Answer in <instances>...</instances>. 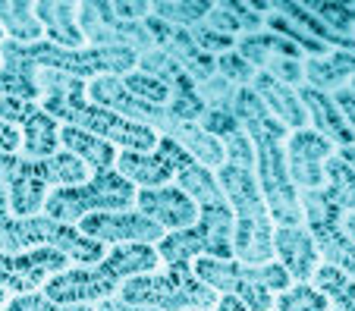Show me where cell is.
<instances>
[{"label":"cell","mask_w":355,"mask_h":311,"mask_svg":"<svg viewBox=\"0 0 355 311\" xmlns=\"http://www.w3.org/2000/svg\"><path fill=\"white\" fill-rule=\"evenodd\" d=\"M227 163L217 170V186L233 211V255L239 264L274 261V220L255 179V151L245 132L223 139Z\"/></svg>","instance_id":"1"},{"label":"cell","mask_w":355,"mask_h":311,"mask_svg":"<svg viewBox=\"0 0 355 311\" xmlns=\"http://www.w3.org/2000/svg\"><path fill=\"white\" fill-rule=\"evenodd\" d=\"M236 120L255 151V179L270 211V220L277 226H302V202L295 183L289 179L286 148H283L289 129L268 114V107L252 88L236 91Z\"/></svg>","instance_id":"2"},{"label":"cell","mask_w":355,"mask_h":311,"mask_svg":"<svg viewBox=\"0 0 355 311\" xmlns=\"http://www.w3.org/2000/svg\"><path fill=\"white\" fill-rule=\"evenodd\" d=\"M161 267L155 245L141 242H123L114 251L101 258L98 264H85V267H67L57 277H51L41 292L51 302L60 305H92V302H107L114 299V292H120V286L129 277L139 274H155Z\"/></svg>","instance_id":"3"},{"label":"cell","mask_w":355,"mask_h":311,"mask_svg":"<svg viewBox=\"0 0 355 311\" xmlns=\"http://www.w3.org/2000/svg\"><path fill=\"white\" fill-rule=\"evenodd\" d=\"M32 249H57L79 264H98L104 258V242L82 236L79 226L51 217H16L10 211L7 186L0 183V255H22Z\"/></svg>","instance_id":"4"},{"label":"cell","mask_w":355,"mask_h":311,"mask_svg":"<svg viewBox=\"0 0 355 311\" xmlns=\"http://www.w3.org/2000/svg\"><path fill=\"white\" fill-rule=\"evenodd\" d=\"M192 271L217 296H236L248 311H274V299L293 286V280L280 267V261L239 264L233 258L230 261H223V258H198Z\"/></svg>","instance_id":"5"},{"label":"cell","mask_w":355,"mask_h":311,"mask_svg":"<svg viewBox=\"0 0 355 311\" xmlns=\"http://www.w3.org/2000/svg\"><path fill=\"white\" fill-rule=\"evenodd\" d=\"M135 189L129 179L116 173V167L92 170V179L82 186H63V189L47 192L44 217L60 220V224H79L88 214H120L135 204Z\"/></svg>","instance_id":"6"},{"label":"cell","mask_w":355,"mask_h":311,"mask_svg":"<svg viewBox=\"0 0 355 311\" xmlns=\"http://www.w3.org/2000/svg\"><path fill=\"white\" fill-rule=\"evenodd\" d=\"M120 302L155 311H214L220 296L201 283L192 267H167L129 277L120 286Z\"/></svg>","instance_id":"7"},{"label":"cell","mask_w":355,"mask_h":311,"mask_svg":"<svg viewBox=\"0 0 355 311\" xmlns=\"http://www.w3.org/2000/svg\"><path fill=\"white\" fill-rule=\"evenodd\" d=\"M157 258L170 267H189L198 258H233V211L230 204L198 208V220L186 230H173L155 245Z\"/></svg>","instance_id":"8"},{"label":"cell","mask_w":355,"mask_h":311,"mask_svg":"<svg viewBox=\"0 0 355 311\" xmlns=\"http://www.w3.org/2000/svg\"><path fill=\"white\" fill-rule=\"evenodd\" d=\"M299 202H302V220H305V230L315 239L318 255L330 267H336V271H343L346 277L355 280V242L346 233V226H343V211L330 202L324 189L299 192Z\"/></svg>","instance_id":"9"},{"label":"cell","mask_w":355,"mask_h":311,"mask_svg":"<svg viewBox=\"0 0 355 311\" xmlns=\"http://www.w3.org/2000/svg\"><path fill=\"white\" fill-rule=\"evenodd\" d=\"M189 157L192 154H186L173 139L161 136L155 151H145V154H141V151H120V154H116V173H120L123 179H129L135 189H139V186H145V189H161V186L173 183L180 167Z\"/></svg>","instance_id":"10"},{"label":"cell","mask_w":355,"mask_h":311,"mask_svg":"<svg viewBox=\"0 0 355 311\" xmlns=\"http://www.w3.org/2000/svg\"><path fill=\"white\" fill-rule=\"evenodd\" d=\"M69 267V258L57 249H32L22 255H0V290L38 292L51 277Z\"/></svg>","instance_id":"11"},{"label":"cell","mask_w":355,"mask_h":311,"mask_svg":"<svg viewBox=\"0 0 355 311\" xmlns=\"http://www.w3.org/2000/svg\"><path fill=\"white\" fill-rule=\"evenodd\" d=\"M79 233L88 239H98V242H141V245H157L167 230L157 226L155 220H148L139 211H120V214H88L85 220H79Z\"/></svg>","instance_id":"12"},{"label":"cell","mask_w":355,"mask_h":311,"mask_svg":"<svg viewBox=\"0 0 355 311\" xmlns=\"http://www.w3.org/2000/svg\"><path fill=\"white\" fill-rule=\"evenodd\" d=\"M336 154V145L327 142L315 129H299L286 139V167L289 179L305 192L324 189V163Z\"/></svg>","instance_id":"13"},{"label":"cell","mask_w":355,"mask_h":311,"mask_svg":"<svg viewBox=\"0 0 355 311\" xmlns=\"http://www.w3.org/2000/svg\"><path fill=\"white\" fill-rule=\"evenodd\" d=\"M135 204H139V214H145L148 220H155L167 233L186 230V226H192L198 220V204L182 189H176L173 183L161 186V189H141L135 195Z\"/></svg>","instance_id":"14"},{"label":"cell","mask_w":355,"mask_h":311,"mask_svg":"<svg viewBox=\"0 0 355 311\" xmlns=\"http://www.w3.org/2000/svg\"><path fill=\"white\" fill-rule=\"evenodd\" d=\"M274 255L293 283H311L321 267V255L305 226H277L274 230Z\"/></svg>","instance_id":"15"},{"label":"cell","mask_w":355,"mask_h":311,"mask_svg":"<svg viewBox=\"0 0 355 311\" xmlns=\"http://www.w3.org/2000/svg\"><path fill=\"white\" fill-rule=\"evenodd\" d=\"M295 91H299V101H302V107H305V114H309V120L315 123V132H321L327 142L340 145V148L355 145V132L349 129V123L343 120L334 95L318 91V88H311V85H299Z\"/></svg>","instance_id":"16"},{"label":"cell","mask_w":355,"mask_h":311,"mask_svg":"<svg viewBox=\"0 0 355 311\" xmlns=\"http://www.w3.org/2000/svg\"><path fill=\"white\" fill-rule=\"evenodd\" d=\"M248 88L261 98V104L268 107V114L274 116L277 123H283L289 132L305 129L309 114H305V107H302L299 91H295V88L283 85V82H277L274 75H268V73H255V79H252V85Z\"/></svg>","instance_id":"17"},{"label":"cell","mask_w":355,"mask_h":311,"mask_svg":"<svg viewBox=\"0 0 355 311\" xmlns=\"http://www.w3.org/2000/svg\"><path fill=\"white\" fill-rule=\"evenodd\" d=\"M76 13H79V3H35V16L57 48L76 51L85 44V35L76 22Z\"/></svg>","instance_id":"18"},{"label":"cell","mask_w":355,"mask_h":311,"mask_svg":"<svg viewBox=\"0 0 355 311\" xmlns=\"http://www.w3.org/2000/svg\"><path fill=\"white\" fill-rule=\"evenodd\" d=\"M22 151L28 161H47L60 151V126H57L54 116H47L44 110L38 107V114H32L26 123H22Z\"/></svg>","instance_id":"19"},{"label":"cell","mask_w":355,"mask_h":311,"mask_svg":"<svg viewBox=\"0 0 355 311\" xmlns=\"http://www.w3.org/2000/svg\"><path fill=\"white\" fill-rule=\"evenodd\" d=\"M60 148L76 154L88 170L98 167H116V148L104 139L92 136V132H82L76 126H60Z\"/></svg>","instance_id":"20"},{"label":"cell","mask_w":355,"mask_h":311,"mask_svg":"<svg viewBox=\"0 0 355 311\" xmlns=\"http://www.w3.org/2000/svg\"><path fill=\"white\" fill-rule=\"evenodd\" d=\"M0 32L16 44H38L44 28L35 16V3H0Z\"/></svg>","instance_id":"21"},{"label":"cell","mask_w":355,"mask_h":311,"mask_svg":"<svg viewBox=\"0 0 355 311\" xmlns=\"http://www.w3.org/2000/svg\"><path fill=\"white\" fill-rule=\"evenodd\" d=\"M324 192L343 214H355V170L336 154L324 163Z\"/></svg>","instance_id":"22"},{"label":"cell","mask_w":355,"mask_h":311,"mask_svg":"<svg viewBox=\"0 0 355 311\" xmlns=\"http://www.w3.org/2000/svg\"><path fill=\"white\" fill-rule=\"evenodd\" d=\"M261 22H264V16H255L252 7H242V3H214L208 19H205V26H211L233 38L236 28H242L245 35H255V28L261 26Z\"/></svg>","instance_id":"23"},{"label":"cell","mask_w":355,"mask_h":311,"mask_svg":"<svg viewBox=\"0 0 355 311\" xmlns=\"http://www.w3.org/2000/svg\"><path fill=\"white\" fill-rule=\"evenodd\" d=\"M311 280L336 305V311H355V280L352 277H346L343 271L324 264V267H318V274Z\"/></svg>","instance_id":"24"},{"label":"cell","mask_w":355,"mask_h":311,"mask_svg":"<svg viewBox=\"0 0 355 311\" xmlns=\"http://www.w3.org/2000/svg\"><path fill=\"white\" fill-rule=\"evenodd\" d=\"M274 311H330V299L311 283H293L274 299Z\"/></svg>","instance_id":"25"},{"label":"cell","mask_w":355,"mask_h":311,"mask_svg":"<svg viewBox=\"0 0 355 311\" xmlns=\"http://www.w3.org/2000/svg\"><path fill=\"white\" fill-rule=\"evenodd\" d=\"M120 79H123V85H126L129 95H135L139 101L155 104V107H167L170 98H173V91H170V88L164 85L161 79L141 73V69H132L129 75H120Z\"/></svg>","instance_id":"26"},{"label":"cell","mask_w":355,"mask_h":311,"mask_svg":"<svg viewBox=\"0 0 355 311\" xmlns=\"http://www.w3.org/2000/svg\"><path fill=\"white\" fill-rule=\"evenodd\" d=\"M236 91L239 88L227 82L223 75H211L208 82L198 85V98L205 110H223V114H236Z\"/></svg>","instance_id":"27"},{"label":"cell","mask_w":355,"mask_h":311,"mask_svg":"<svg viewBox=\"0 0 355 311\" xmlns=\"http://www.w3.org/2000/svg\"><path fill=\"white\" fill-rule=\"evenodd\" d=\"M0 311H98L92 305H60L51 302L44 292H22V296H13Z\"/></svg>","instance_id":"28"},{"label":"cell","mask_w":355,"mask_h":311,"mask_svg":"<svg viewBox=\"0 0 355 311\" xmlns=\"http://www.w3.org/2000/svg\"><path fill=\"white\" fill-rule=\"evenodd\" d=\"M217 75H223L227 82H239V85H252V79H255V69L248 66L245 60H242L236 51H227V54L217 57Z\"/></svg>","instance_id":"29"},{"label":"cell","mask_w":355,"mask_h":311,"mask_svg":"<svg viewBox=\"0 0 355 311\" xmlns=\"http://www.w3.org/2000/svg\"><path fill=\"white\" fill-rule=\"evenodd\" d=\"M189 35H192V41L205 51V54H208V51L227 54V51H233V44H236V38H230V35L217 32V28H211V26H195Z\"/></svg>","instance_id":"30"},{"label":"cell","mask_w":355,"mask_h":311,"mask_svg":"<svg viewBox=\"0 0 355 311\" xmlns=\"http://www.w3.org/2000/svg\"><path fill=\"white\" fill-rule=\"evenodd\" d=\"M41 104L38 101H22V98H0V120L10 123V126L22 129V123L32 114H38Z\"/></svg>","instance_id":"31"},{"label":"cell","mask_w":355,"mask_h":311,"mask_svg":"<svg viewBox=\"0 0 355 311\" xmlns=\"http://www.w3.org/2000/svg\"><path fill=\"white\" fill-rule=\"evenodd\" d=\"M22 148V132L16 126L0 120V151H7V154H16Z\"/></svg>","instance_id":"32"},{"label":"cell","mask_w":355,"mask_h":311,"mask_svg":"<svg viewBox=\"0 0 355 311\" xmlns=\"http://www.w3.org/2000/svg\"><path fill=\"white\" fill-rule=\"evenodd\" d=\"M334 101H336V107H340L343 120H346V123H349V129L355 132V98L349 95L346 88H340V91H334Z\"/></svg>","instance_id":"33"},{"label":"cell","mask_w":355,"mask_h":311,"mask_svg":"<svg viewBox=\"0 0 355 311\" xmlns=\"http://www.w3.org/2000/svg\"><path fill=\"white\" fill-rule=\"evenodd\" d=\"M110 7H114V13L120 16L123 22H135L139 16L151 13V3H110Z\"/></svg>","instance_id":"34"},{"label":"cell","mask_w":355,"mask_h":311,"mask_svg":"<svg viewBox=\"0 0 355 311\" xmlns=\"http://www.w3.org/2000/svg\"><path fill=\"white\" fill-rule=\"evenodd\" d=\"M98 311H155V308H139V305H126L120 299H107V302H101Z\"/></svg>","instance_id":"35"},{"label":"cell","mask_w":355,"mask_h":311,"mask_svg":"<svg viewBox=\"0 0 355 311\" xmlns=\"http://www.w3.org/2000/svg\"><path fill=\"white\" fill-rule=\"evenodd\" d=\"M214 311H248V308L236 296H220V302H217Z\"/></svg>","instance_id":"36"},{"label":"cell","mask_w":355,"mask_h":311,"mask_svg":"<svg viewBox=\"0 0 355 311\" xmlns=\"http://www.w3.org/2000/svg\"><path fill=\"white\" fill-rule=\"evenodd\" d=\"M336 157H340V161H346L349 167L355 170V145H349V148H340V151H336Z\"/></svg>","instance_id":"37"},{"label":"cell","mask_w":355,"mask_h":311,"mask_svg":"<svg viewBox=\"0 0 355 311\" xmlns=\"http://www.w3.org/2000/svg\"><path fill=\"white\" fill-rule=\"evenodd\" d=\"M343 226H346V233H349V236H352V242H355V214L343 217Z\"/></svg>","instance_id":"38"},{"label":"cell","mask_w":355,"mask_h":311,"mask_svg":"<svg viewBox=\"0 0 355 311\" xmlns=\"http://www.w3.org/2000/svg\"><path fill=\"white\" fill-rule=\"evenodd\" d=\"M7 305V290H0V308Z\"/></svg>","instance_id":"39"},{"label":"cell","mask_w":355,"mask_h":311,"mask_svg":"<svg viewBox=\"0 0 355 311\" xmlns=\"http://www.w3.org/2000/svg\"><path fill=\"white\" fill-rule=\"evenodd\" d=\"M346 91H349V95H352V98H355V79H352V82H349V88H346Z\"/></svg>","instance_id":"40"},{"label":"cell","mask_w":355,"mask_h":311,"mask_svg":"<svg viewBox=\"0 0 355 311\" xmlns=\"http://www.w3.org/2000/svg\"><path fill=\"white\" fill-rule=\"evenodd\" d=\"M0 44H3V32H0Z\"/></svg>","instance_id":"41"},{"label":"cell","mask_w":355,"mask_h":311,"mask_svg":"<svg viewBox=\"0 0 355 311\" xmlns=\"http://www.w3.org/2000/svg\"><path fill=\"white\" fill-rule=\"evenodd\" d=\"M334 311H336V308H334Z\"/></svg>","instance_id":"42"}]
</instances>
